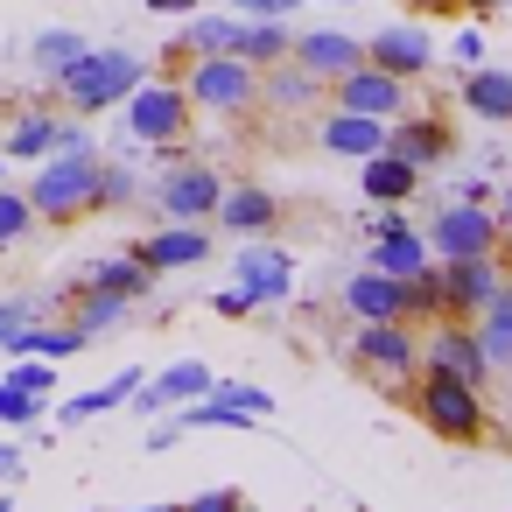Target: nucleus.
Instances as JSON below:
<instances>
[{"label":"nucleus","mask_w":512,"mask_h":512,"mask_svg":"<svg viewBox=\"0 0 512 512\" xmlns=\"http://www.w3.org/2000/svg\"><path fill=\"white\" fill-rule=\"evenodd\" d=\"M407 407H414V421L435 435V442H484L491 435V414H484V386H470V379H449V372H428L421 365V379L407 386Z\"/></svg>","instance_id":"1"},{"label":"nucleus","mask_w":512,"mask_h":512,"mask_svg":"<svg viewBox=\"0 0 512 512\" xmlns=\"http://www.w3.org/2000/svg\"><path fill=\"white\" fill-rule=\"evenodd\" d=\"M141 78H148V64H141L134 50H85V57L64 64L50 85H57L64 113H106V106H120Z\"/></svg>","instance_id":"2"},{"label":"nucleus","mask_w":512,"mask_h":512,"mask_svg":"<svg viewBox=\"0 0 512 512\" xmlns=\"http://www.w3.org/2000/svg\"><path fill=\"white\" fill-rule=\"evenodd\" d=\"M92 183H99L92 148H50L43 176H29V204L43 225H78V218H92Z\"/></svg>","instance_id":"3"},{"label":"nucleus","mask_w":512,"mask_h":512,"mask_svg":"<svg viewBox=\"0 0 512 512\" xmlns=\"http://www.w3.org/2000/svg\"><path fill=\"white\" fill-rule=\"evenodd\" d=\"M351 365H358L379 393H407V386L421 379V337H414V323H407V316H393V323H358V330H351Z\"/></svg>","instance_id":"4"},{"label":"nucleus","mask_w":512,"mask_h":512,"mask_svg":"<svg viewBox=\"0 0 512 512\" xmlns=\"http://www.w3.org/2000/svg\"><path fill=\"white\" fill-rule=\"evenodd\" d=\"M183 92H190V113H218V120L260 113V71L246 57H232V50L183 64Z\"/></svg>","instance_id":"5"},{"label":"nucleus","mask_w":512,"mask_h":512,"mask_svg":"<svg viewBox=\"0 0 512 512\" xmlns=\"http://www.w3.org/2000/svg\"><path fill=\"white\" fill-rule=\"evenodd\" d=\"M120 106H127L120 127H127L141 148H162V155L183 148V127H190V92H183V78H141Z\"/></svg>","instance_id":"6"},{"label":"nucleus","mask_w":512,"mask_h":512,"mask_svg":"<svg viewBox=\"0 0 512 512\" xmlns=\"http://www.w3.org/2000/svg\"><path fill=\"white\" fill-rule=\"evenodd\" d=\"M491 246H505V225H498L491 204L449 197V204L435 211V225H428V253H435V260H463V253H491Z\"/></svg>","instance_id":"7"},{"label":"nucleus","mask_w":512,"mask_h":512,"mask_svg":"<svg viewBox=\"0 0 512 512\" xmlns=\"http://www.w3.org/2000/svg\"><path fill=\"white\" fill-rule=\"evenodd\" d=\"M505 274H512V267H505V246H491V253H463V260H442V316L477 323V309L498 295Z\"/></svg>","instance_id":"8"},{"label":"nucleus","mask_w":512,"mask_h":512,"mask_svg":"<svg viewBox=\"0 0 512 512\" xmlns=\"http://www.w3.org/2000/svg\"><path fill=\"white\" fill-rule=\"evenodd\" d=\"M421 365H428V372H449V379H470V386L491 379L484 337H477V323H463V316H435V323H428V337H421Z\"/></svg>","instance_id":"9"},{"label":"nucleus","mask_w":512,"mask_h":512,"mask_svg":"<svg viewBox=\"0 0 512 512\" xmlns=\"http://www.w3.org/2000/svg\"><path fill=\"white\" fill-rule=\"evenodd\" d=\"M330 106H351V113H372V120H400L407 113V78H393L379 64H351L330 85Z\"/></svg>","instance_id":"10"},{"label":"nucleus","mask_w":512,"mask_h":512,"mask_svg":"<svg viewBox=\"0 0 512 512\" xmlns=\"http://www.w3.org/2000/svg\"><path fill=\"white\" fill-rule=\"evenodd\" d=\"M218 197H225V176H218L211 162H176V169H162V183H155V204H162L169 218H211Z\"/></svg>","instance_id":"11"},{"label":"nucleus","mask_w":512,"mask_h":512,"mask_svg":"<svg viewBox=\"0 0 512 512\" xmlns=\"http://www.w3.org/2000/svg\"><path fill=\"white\" fill-rule=\"evenodd\" d=\"M232 281H239L260 309H267V302H288V295H295V253H281L274 239H253V246H239Z\"/></svg>","instance_id":"12"},{"label":"nucleus","mask_w":512,"mask_h":512,"mask_svg":"<svg viewBox=\"0 0 512 512\" xmlns=\"http://www.w3.org/2000/svg\"><path fill=\"white\" fill-rule=\"evenodd\" d=\"M365 64H379V71H393V78L414 85V78L435 64V36H428L421 22H393V29L365 36Z\"/></svg>","instance_id":"13"},{"label":"nucleus","mask_w":512,"mask_h":512,"mask_svg":"<svg viewBox=\"0 0 512 512\" xmlns=\"http://www.w3.org/2000/svg\"><path fill=\"white\" fill-rule=\"evenodd\" d=\"M386 148L407 155V162L428 176L435 162H449L456 134H449V120H435V113H400V120H386Z\"/></svg>","instance_id":"14"},{"label":"nucleus","mask_w":512,"mask_h":512,"mask_svg":"<svg viewBox=\"0 0 512 512\" xmlns=\"http://www.w3.org/2000/svg\"><path fill=\"white\" fill-rule=\"evenodd\" d=\"M337 302H344L351 323H393V316H407V281H393V274H379V267H358Z\"/></svg>","instance_id":"15"},{"label":"nucleus","mask_w":512,"mask_h":512,"mask_svg":"<svg viewBox=\"0 0 512 512\" xmlns=\"http://www.w3.org/2000/svg\"><path fill=\"white\" fill-rule=\"evenodd\" d=\"M232 36H239V15H183V29H176V36H169V50H162L169 78H183V64H197V57L232 50Z\"/></svg>","instance_id":"16"},{"label":"nucleus","mask_w":512,"mask_h":512,"mask_svg":"<svg viewBox=\"0 0 512 512\" xmlns=\"http://www.w3.org/2000/svg\"><path fill=\"white\" fill-rule=\"evenodd\" d=\"M316 85H337L351 64H365V43L358 36H344V29H309V36H295V50H288Z\"/></svg>","instance_id":"17"},{"label":"nucleus","mask_w":512,"mask_h":512,"mask_svg":"<svg viewBox=\"0 0 512 512\" xmlns=\"http://www.w3.org/2000/svg\"><path fill=\"white\" fill-rule=\"evenodd\" d=\"M316 141H323V155L365 162V155H379V148H386V120L351 113V106H330V113H323V127H316Z\"/></svg>","instance_id":"18"},{"label":"nucleus","mask_w":512,"mask_h":512,"mask_svg":"<svg viewBox=\"0 0 512 512\" xmlns=\"http://www.w3.org/2000/svg\"><path fill=\"white\" fill-rule=\"evenodd\" d=\"M134 253H141L155 274H169V267H197V260H211V232H204V218H169V232H148Z\"/></svg>","instance_id":"19"},{"label":"nucleus","mask_w":512,"mask_h":512,"mask_svg":"<svg viewBox=\"0 0 512 512\" xmlns=\"http://www.w3.org/2000/svg\"><path fill=\"white\" fill-rule=\"evenodd\" d=\"M323 99H330V85H316L295 57H281V64L260 71V113H309Z\"/></svg>","instance_id":"20"},{"label":"nucleus","mask_w":512,"mask_h":512,"mask_svg":"<svg viewBox=\"0 0 512 512\" xmlns=\"http://www.w3.org/2000/svg\"><path fill=\"white\" fill-rule=\"evenodd\" d=\"M211 393V372L197 365V358H183V365H169L162 379H141V393L127 400L134 414H169V407H183V400H204Z\"/></svg>","instance_id":"21"},{"label":"nucleus","mask_w":512,"mask_h":512,"mask_svg":"<svg viewBox=\"0 0 512 512\" xmlns=\"http://www.w3.org/2000/svg\"><path fill=\"white\" fill-rule=\"evenodd\" d=\"M211 225H225V232H274V225H281V197L260 190V183H239V190L218 197Z\"/></svg>","instance_id":"22"},{"label":"nucleus","mask_w":512,"mask_h":512,"mask_svg":"<svg viewBox=\"0 0 512 512\" xmlns=\"http://www.w3.org/2000/svg\"><path fill=\"white\" fill-rule=\"evenodd\" d=\"M358 183H365V197H372V204H407V197L421 190V169H414L407 155L379 148V155H365V162H358Z\"/></svg>","instance_id":"23"},{"label":"nucleus","mask_w":512,"mask_h":512,"mask_svg":"<svg viewBox=\"0 0 512 512\" xmlns=\"http://www.w3.org/2000/svg\"><path fill=\"white\" fill-rule=\"evenodd\" d=\"M463 106L491 127H512V71L505 64H470L463 71Z\"/></svg>","instance_id":"24"},{"label":"nucleus","mask_w":512,"mask_h":512,"mask_svg":"<svg viewBox=\"0 0 512 512\" xmlns=\"http://www.w3.org/2000/svg\"><path fill=\"white\" fill-rule=\"evenodd\" d=\"M85 344H92V337H85L78 323H22L0 351H8V358H78Z\"/></svg>","instance_id":"25"},{"label":"nucleus","mask_w":512,"mask_h":512,"mask_svg":"<svg viewBox=\"0 0 512 512\" xmlns=\"http://www.w3.org/2000/svg\"><path fill=\"white\" fill-rule=\"evenodd\" d=\"M288 50H295V29H288V22H253V15H239L232 57H246L253 71H267V64H281Z\"/></svg>","instance_id":"26"},{"label":"nucleus","mask_w":512,"mask_h":512,"mask_svg":"<svg viewBox=\"0 0 512 512\" xmlns=\"http://www.w3.org/2000/svg\"><path fill=\"white\" fill-rule=\"evenodd\" d=\"M134 393H141V372H120V379H106V386H92V393H71V400L57 407V421H64V428H78V421H99V414L127 407Z\"/></svg>","instance_id":"27"},{"label":"nucleus","mask_w":512,"mask_h":512,"mask_svg":"<svg viewBox=\"0 0 512 512\" xmlns=\"http://www.w3.org/2000/svg\"><path fill=\"white\" fill-rule=\"evenodd\" d=\"M477 337H484L491 372H505V365H512V274H505V281H498V295L477 309Z\"/></svg>","instance_id":"28"},{"label":"nucleus","mask_w":512,"mask_h":512,"mask_svg":"<svg viewBox=\"0 0 512 512\" xmlns=\"http://www.w3.org/2000/svg\"><path fill=\"white\" fill-rule=\"evenodd\" d=\"M57 120H64V113H50V106H29V113L8 127V148H0V155H8V162H43V155L57 148Z\"/></svg>","instance_id":"29"},{"label":"nucleus","mask_w":512,"mask_h":512,"mask_svg":"<svg viewBox=\"0 0 512 512\" xmlns=\"http://www.w3.org/2000/svg\"><path fill=\"white\" fill-rule=\"evenodd\" d=\"M85 288H106V295L141 302V295H155V267H148L141 253H120V260H99V267L85 274Z\"/></svg>","instance_id":"30"},{"label":"nucleus","mask_w":512,"mask_h":512,"mask_svg":"<svg viewBox=\"0 0 512 512\" xmlns=\"http://www.w3.org/2000/svg\"><path fill=\"white\" fill-rule=\"evenodd\" d=\"M85 50H92V43H85L78 29H43V36L29 43V57H36V71H43V78H57V71H64V64H78Z\"/></svg>","instance_id":"31"},{"label":"nucleus","mask_w":512,"mask_h":512,"mask_svg":"<svg viewBox=\"0 0 512 512\" xmlns=\"http://www.w3.org/2000/svg\"><path fill=\"white\" fill-rule=\"evenodd\" d=\"M435 316H442V260L407 274V323H435Z\"/></svg>","instance_id":"32"},{"label":"nucleus","mask_w":512,"mask_h":512,"mask_svg":"<svg viewBox=\"0 0 512 512\" xmlns=\"http://www.w3.org/2000/svg\"><path fill=\"white\" fill-rule=\"evenodd\" d=\"M134 197H141L134 169H127V162H99V183H92V211H120V204H134Z\"/></svg>","instance_id":"33"},{"label":"nucleus","mask_w":512,"mask_h":512,"mask_svg":"<svg viewBox=\"0 0 512 512\" xmlns=\"http://www.w3.org/2000/svg\"><path fill=\"white\" fill-rule=\"evenodd\" d=\"M29 225H36V204H29V190L15 197V190H0V253H8L15 239H29Z\"/></svg>","instance_id":"34"},{"label":"nucleus","mask_w":512,"mask_h":512,"mask_svg":"<svg viewBox=\"0 0 512 512\" xmlns=\"http://www.w3.org/2000/svg\"><path fill=\"white\" fill-rule=\"evenodd\" d=\"M8 379H15L22 393H36V400H43V393L57 386V358H15V372H8Z\"/></svg>","instance_id":"35"},{"label":"nucleus","mask_w":512,"mask_h":512,"mask_svg":"<svg viewBox=\"0 0 512 512\" xmlns=\"http://www.w3.org/2000/svg\"><path fill=\"white\" fill-rule=\"evenodd\" d=\"M36 393H22L15 379H0V428H22V421H36Z\"/></svg>","instance_id":"36"},{"label":"nucleus","mask_w":512,"mask_h":512,"mask_svg":"<svg viewBox=\"0 0 512 512\" xmlns=\"http://www.w3.org/2000/svg\"><path fill=\"white\" fill-rule=\"evenodd\" d=\"M211 393H225V400H232V407H246L253 421H267V414H274V393H267V386H239V379H232V386H218V379H211Z\"/></svg>","instance_id":"37"},{"label":"nucleus","mask_w":512,"mask_h":512,"mask_svg":"<svg viewBox=\"0 0 512 512\" xmlns=\"http://www.w3.org/2000/svg\"><path fill=\"white\" fill-rule=\"evenodd\" d=\"M211 309H218V316H225V323H239V316H253V309H260V302H253V295H246V288H239V281H232V288H218V295H211Z\"/></svg>","instance_id":"38"},{"label":"nucleus","mask_w":512,"mask_h":512,"mask_svg":"<svg viewBox=\"0 0 512 512\" xmlns=\"http://www.w3.org/2000/svg\"><path fill=\"white\" fill-rule=\"evenodd\" d=\"M239 505H246V498H239V491H225V484H218V491H197V498H183V512H239Z\"/></svg>","instance_id":"39"},{"label":"nucleus","mask_w":512,"mask_h":512,"mask_svg":"<svg viewBox=\"0 0 512 512\" xmlns=\"http://www.w3.org/2000/svg\"><path fill=\"white\" fill-rule=\"evenodd\" d=\"M232 8L253 22H288V8H302V0H232Z\"/></svg>","instance_id":"40"},{"label":"nucleus","mask_w":512,"mask_h":512,"mask_svg":"<svg viewBox=\"0 0 512 512\" xmlns=\"http://www.w3.org/2000/svg\"><path fill=\"white\" fill-rule=\"evenodd\" d=\"M22 323H36V302H0V344H8Z\"/></svg>","instance_id":"41"},{"label":"nucleus","mask_w":512,"mask_h":512,"mask_svg":"<svg viewBox=\"0 0 512 512\" xmlns=\"http://www.w3.org/2000/svg\"><path fill=\"white\" fill-rule=\"evenodd\" d=\"M449 57H456V64H484V36H477V29H456Z\"/></svg>","instance_id":"42"},{"label":"nucleus","mask_w":512,"mask_h":512,"mask_svg":"<svg viewBox=\"0 0 512 512\" xmlns=\"http://www.w3.org/2000/svg\"><path fill=\"white\" fill-rule=\"evenodd\" d=\"M400 8H414L421 22H435V15H463V0H400Z\"/></svg>","instance_id":"43"},{"label":"nucleus","mask_w":512,"mask_h":512,"mask_svg":"<svg viewBox=\"0 0 512 512\" xmlns=\"http://www.w3.org/2000/svg\"><path fill=\"white\" fill-rule=\"evenodd\" d=\"M22 477V449L15 442H0V484H15Z\"/></svg>","instance_id":"44"},{"label":"nucleus","mask_w":512,"mask_h":512,"mask_svg":"<svg viewBox=\"0 0 512 512\" xmlns=\"http://www.w3.org/2000/svg\"><path fill=\"white\" fill-rule=\"evenodd\" d=\"M190 8H204V0H148V15H190Z\"/></svg>","instance_id":"45"},{"label":"nucleus","mask_w":512,"mask_h":512,"mask_svg":"<svg viewBox=\"0 0 512 512\" xmlns=\"http://www.w3.org/2000/svg\"><path fill=\"white\" fill-rule=\"evenodd\" d=\"M470 15H498V8H512V0H463Z\"/></svg>","instance_id":"46"},{"label":"nucleus","mask_w":512,"mask_h":512,"mask_svg":"<svg viewBox=\"0 0 512 512\" xmlns=\"http://www.w3.org/2000/svg\"><path fill=\"white\" fill-rule=\"evenodd\" d=\"M498 225H505V239H512V190H505V204H498Z\"/></svg>","instance_id":"47"},{"label":"nucleus","mask_w":512,"mask_h":512,"mask_svg":"<svg viewBox=\"0 0 512 512\" xmlns=\"http://www.w3.org/2000/svg\"><path fill=\"white\" fill-rule=\"evenodd\" d=\"M134 512H183V505H134Z\"/></svg>","instance_id":"48"},{"label":"nucleus","mask_w":512,"mask_h":512,"mask_svg":"<svg viewBox=\"0 0 512 512\" xmlns=\"http://www.w3.org/2000/svg\"><path fill=\"white\" fill-rule=\"evenodd\" d=\"M337 8H358V0H337Z\"/></svg>","instance_id":"49"},{"label":"nucleus","mask_w":512,"mask_h":512,"mask_svg":"<svg viewBox=\"0 0 512 512\" xmlns=\"http://www.w3.org/2000/svg\"><path fill=\"white\" fill-rule=\"evenodd\" d=\"M239 512H253V505H239Z\"/></svg>","instance_id":"50"}]
</instances>
